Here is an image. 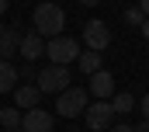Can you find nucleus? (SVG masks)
Instances as JSON below:
<instances>
[{
	"label": "nucleus",
	"instance_id": "nucleus-1",
	"mask_svg": "<svg viewBox=\"0 0 149 132\" xmlns=\"http://www.w3.org/2000/svg\"><path fill=\"white\" fill-rule=\"evenodd\" d=\"M31 21H35V32L42 38H56V35H63V28H66V14H63V7L56 0L38 4L35 11H31Z\"/></svg>",
	"mask_w": 149,
	"mask_h": 132
},
{
	"label": "nucleus",
	"instance_id": "nucleus-2",
	"mask_svg": "<svg viewBox=\"0 0 149 132\" xmlns=\"http://www.w3.org/2000/svg\"><path fill=\"white\" fill-rule=\"evenodd\" d=\"M80 52H83V49H80V42L70 38V35H56V38H49V42H45V56H49L56 66H70Z\"/></svg>",
	"mask_w": 149,
	"mask_h": 132
},
{
	"label": "nucleus",
	"instance_id": "nucleus-3",
	"mask_svg": "<svg viewBox=\"0 0 149 132\" xmlns=\"http://www.w3.org/2000/svg\"><path fill=\"white\" fill-rule=\"evenodd\" d=\"M87 104H90V94H87L83 87H66V91L56 98V115H63V118H76V115L87 111Z\"/></svg>",
	"mask_w": 149,
	"mask_h": 132
},
{
	"label": "nucleus",
	"instance_id": "nucleus-4",
	"mask_svg": "<svg viewBox=\"0 0 149 132\" xmlns=\"http://www.w3.org/2000/svg\"><path fill=\"white\" fill-rule=\"evenodd\" d=\"M35 87L42 94H63V91L70 87V70H66V66H56V63L45 66V70H38Z\"/></svg>",
	"mask_w": 149,
	"mask_h": 132
},
{
	"label": "nucleus",
	"instance_id": "nucleus-5",
	"mask_svg": "<svg viewBox=\"0 0 149 132\" xmlns=\"http://www.w3.org/2000/svg\"><path fill=\"white\" fill-rule=\"evenodd\" d=\"M87 129L90 132H104V129H111V122H114V108H111V101H94V104H87Z\"/></svg>",
	"mask_w": 149,
	"mask_h": 132
},
{
	"label": "nucleus",
	"instance_id": "nucleus-6",
	"mask_svg": "<svg viewBox=\"0 0 149 132\" xmlns=\"http://www.w3.org/2000/svg\"><path fill=\"white\" fill-rule=\"evenodd\" d=\"M83 42H87V49L104 52V49L111 45V28H108L104 21H87V25H83Z\"/></svg>",
	"mask_w": 149,
	"mask_h": 132
},
{
	"label": "nucleus",
	"instance_id": "nucleus-7",
	"mask_svg": "<svg viewBox=\"0 0 149 132\" xmlns=\"http://www.w3.org/2000/svg\"><path fill=\"white\" fill-rule=\"evenodd\" d=\"M21 132H52V115L42 111V108H31L21 115Z\"/></svg>",
	"mask_w": 149,
	"mask_h": 132
},
{
	"label": "nucleus",
	"instance_id": "nucleus-8",
	"mask_svg": "<svg viewBox=\"0 0 149 132\" xmlns=\"http://www.w3.org/2000/svg\"><path fill=\"white\" fill-rule=\"evenodd\" d=\"M87 94H94L97 101H108L114 98V77L108 70H97V73H90V91Z\"/></svg>",
	"mask_w": 149,
	"mask_h": 132
},
{
	"label": "nucleus",
	"instance_id": "nucleus-9",
	"mask_svg": "<svg viewBox=\"0 0 149 132\" xmlns=\"http://www.w3.org/2000/svg\"><path fill=\"white\" fill-rule=\"evenodd\" d=\"M17 52H21V56H24L28 63H35L38 56L45 52V38H42L38 32H28V35H21V45H17Z\"/></svg>",
	"mask_w": 149,
	"mask_h": 132
},
{
	"label": "nucleus",
	"instance_id": "nucleus-10",
	"mask_svg": "<svg viewBox=\"0 0 149 132\" xmlns=\"http://www.w3.org/2000/svg\"><path fill=\"white\" fill-rule=\"evenodd\" d=\"M38 91L35 84H24V87H14V104L21 108V111H31V108H38Z\"/></svg>",
	"mask_w": 149,
	"mask_h": 132
},
{
	"label": "nucleus",
	"instance_id": "nucleus-11",
	"mask_svg": "<svg viewBox=\"0 0 149 132\" xmlns=\"http://www.w3.org/2000/svg\"><path fill=\"white\" fill-rule=\"evenodd\" d=\"M17 45H21V32L10 25V28H3V35H0V59L3 63H10V56L17 52Z\"/></svg>",
	"mask_w": 149,
	"mask_h": 132
},
{
	"label": "nucleus",
	"instance_id": "nucleus-12",
	"mask_svg": "<svg viewBox=\"0 0 149 132\" xmlns=\"http://www.w3.org/2000/svg\"><path fill=\"white\" fill-rule=\"evenodd\" d=\"M76 63H80V70H83V77H90V73L104 70V66H101V52H94V49H83V52L76 56Z\"/></svg>",
	"mask_w": 149,
	"mask_h": 132
},
{
	"label": "nucleus",
	"instance_id": "nucleus-13",
	"mask_svg": "<svg viewBox=\"0 0 149 132\" xmlns=\"http://www.w3.org/2000/svg\"><path fill=\"white\" fill-rule=\"evenodd\" d=\"M14 87H17V70L0 59V94H7V91H14Z\"/></svg>",
	"mask_w": 149,
	"mask_h": 132
},
{
	"label": "nucleus",
	"instance_id": "nucleus-14",
	"mask_svg": "<svg viewBox=\"0 0 149 132\" xmlns=\"http://www.w3.org/2000/svg\"><path fill=\"white\" fill-rule=\"evenodd\" d=\"M111 108H114V115H128V111L135 108V98H132L128 91H121V94H114V98H111Z\"/></svg>",
	"mask_w": 149,
	"mask_h": 132
},
{
	"label": "nucleus",
	"instance_id": "nucleus-15",
	"mask_svg": "<svg viewBox=\"0 0 149 132\" xmlns=\"http://www.w3.org/2000/svg\"><path fill=\"white\" fill-rule=\"evenodd\" d=\"M0 122H3L7 129H21V111H17V108H3V111H0Z\"/></svg>",
	"mask_w": 149,
	"mask_h": 132
},
{
	"label": "nucleus",
	"instance_id": "nucleus-16",
	"mask_svg": "<svg viewBox=\"0 0 149 132\" xmlns=\"http://www.w3.org/2000/svg\"><path fill=\"white\" fill-rule=\"evenodd\" d=\"M142 21H146V14H142L139 7H128V11H125V25H135V28H139Z\"/></svg>",
	"mask_w": 149,
	"mask_h": 132
},
{
	"label": "nucleus",
	"instance_id": "nucleus-17",
	"mask_svg": "<svg viewBox=\"0 0 149 132\" xmlns=\"http://www.w3.org/2000/svg\"><path fill=\"white\" fill-rule=\"evenodd\" d=\"M135 108H142V118H146V122H149V94H146V98H142V104H135Z\"/></svg>",
	"mask_w": 149,
	"mask_h": 132
},
{
	"label": "nucleus",
	"instance_id": "nucleus-18",
	"mask_svg": "<svg viewBox=\"0 0 149 132\" xmlns=\"http://www.w3.org/2000/svg\"><path fill=\"white\" fill-rule=\"evenodd\" d=\"M17 77H31V80H35V77H38V73H35V66H31V63H28V66H24V70H21V73H17Z\"/></svg>",
	"mask_w": 149,
	"mask_h": 132
},
{
	"label": "nucleus",
	"instance_id": "nucleus-19",
	"mask_svg": "<svg viewBox=\"0 0 149 132\" xmlns=\"http://www.w3.org/2000/svg\"><path fill=\"white\" fill-rule=\"evenodd\" d=\"M139 11H142V14L149 18V0H139Z\"/></svg>",
	"mask_w": 149,
	"mask_h": 132
},
{
	"label": "nucleus",
	"instance_id": "nucleus-20",
	"mask_svg": "<svg viewBox=\"0 0 149 132\" xmlns=\"http://www.w3.org/2000/svg\"><path fill=\"white\" fill-rule=\"evenodd\" d=\"M132 132H149V122H146V118H142V125H135V129H132Z\"/></svg>",
	"mask_w": 149,
	"mask_h": 132
},
{
	"label": "nucleus",
	"instance_id": "nucleus-21",
	"mask_svg": "<svg viewBox=\"0 0 149 132\" xmlns=\"http://www.w3.org/2000/svg\"><path fill=\"white\" fill-rule=\"evenodd\" d=\"M139 28H142V35H146V42H149V18L142 21V25H139Z\"/></svg>",
	"mask_w": 149,
	"mask_h": 132
},
{
	"label": "nucleus",
	"instance_id": "nucleus-22",
	"mask_svg": "<svg viewBox=\"0 0 149 132\" xmlns=\"http://www.w3.org/2000/svg\"><path fill=\"white\" fill-rule=\"evenodd\" d=\"M111 132H132V125H114Z\"/></svg>",
	"mask_w": 149,
	"mask_h": 132
},
{
	"label": "nucleus",
	"instance_id": "nucleus-23",
	"mask_svg": "<svg viewBox=\"0 0 149 132\" xmlns=\"http://www.w3.org/2000/svg\"><path fill=\"white\" fill-rule=\"evenodd\" d=\"M80 4H83V7H97L101 0H80Z\"/></svg>",
	"mask_w": 149,
	"mask_h": 132
},
{
	"label": "nucleus",
	"instance_id": "nucleus-24",
	"mask_svg": "<svg viewBox=\"0 0 149 132\" xmlns=\"http://www.w3.org/2000/svg\"><path fill=\"white\" fill-rule=\"evenodd\" d=\"M7 4H10V0H0V14H3V11H7Z\"/></svg>",
	"mask_w": 149,
	"mask_h": 132
},
{
	"label": "nucleus",
	"instance_id": "nucleus-25",
	"mask_svg": "<svg viewBox=\"0 0 149 132\" xmlns=\"http://www.w3.org/2000/svg\"><path fill=\"white\" fill-rule=\"evenodd\" d=\"M3 28H7V25H3V21H0V35H3Z\"/></svg>",
	"mask_w": 149,
	"mask_h": 132
},
{
	"label": "nucleus",
	"instance_id": "nucleus-26",
	"mask_svg": "<svg viewBox=\"0 0 149 132\" xmlns=\"http://www.w3.org/2000/svg\"><path fill=\"white\" fill-rule=\"evenodd\" d=\"M7 132H21V129H7Z\"/></svg>",
	"mask_w": 149,
	"mask_h": 132
}]
</instances>
